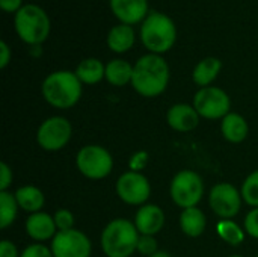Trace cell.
<instances>
[{"label":"cell","mask_w":258,"mask_h":257,"mask_svg":"<svg viewBox=\"0 0 258 257\" xmlns=\"http://www.w3.org/2000/svg\"><path fill=\"white\" fill-rule=\"evenodd\" d=\"M18 203L15 195L9 191H0V227L8 229L17 218L18 214Z\"/></svg>","instance_id":"cell-24"},{"label":"cell","mask_w":258,"mask_h":257,"mask_svg":"<svg viewBox=\"0 0 258 257\" xmlns=\"http://www.w3.org/2000/svg\"><path fill=\"white\" fill-rule=\"evenodd\" d=\"M240 194H242L243 201H245L248 206H251V208H258V170L257 171H254V173H251V174L245 179V182H243V185H242Z\"/></svg>","instance_id":"cell-26"},{"label":"cell","mask_w":258,"mask_h":257,"mask_svg":"<svg viewBox=\"0 0 258 257\" xmlns=\"http://www.w3.org/2000/svg\"><path fill=\"white\" fill-rule=\"evenodd\" d=\"M113 15L122 24H138L148 15V0H109Z\"/></svg>","instance_id":"cell-13"},{"label":"cell","mask_w":258,"mask_h":257,"mask_svg":"<svg viewBox=\"0 0 258 257\" xmlns=\"http://www.w3.org/2000/svg\"><path fill=\"white\" fill-rule=\"evenodd\" d=\"M166 123L175 132L186 133V132L194 130L198 126V123H200V114L190 105L177 103V105H174V106L169 108V111L166 114Z\"/></svg>","instance_id":"cell-15"},{"label":"cell","mask_w":258,"mask_h":257,"mask_svg":"<svg viewBox=\"0 0 258 257\" xmlns=\"http://www.w3.org/2000/svg\"><path fill=\"white\" fill-rule=\"evenodd\" d=\"M242 194L240 191L227 182L218 183L212 188L209 195V203L212 211L222 220L234 218L242 208Z\"/></svg>","instance_id":"cell-11"},{"label":"cell","mask_w":258,"mask_h":257,"mask_svg":"<svg viewBox=\"0 0 258 257\" xmlns=\"http://www.w3.org/2000/svg\"><path fill=\"white\" fill-rule=\"evenodd\" d=\"M77 170L91 180H101L112 173V155L101 145H85L76 156Z\"/></svg>","instance_id":"cell-7"},{"label":"cell","mask_w":258,"mask_h":257,"mask_svg":"<svg viewBox=\"0 0 258 257\" xmlns=\"http://www.w3.org/2000/svg\"><path fill=\"white\" fill-rule=\"evenodd\" d=\"M135 30L128 24L113 26L107 33V47L115 53H125L135 44Z\"/></svg>","instance_id":"cell-18"},{"label":"cell","mask_w":258,"mask_h":257,"mask_svg":"<svg viewBox=\"0 0 258 257\" xmlns=\"http://www.w3.org/2000/svg\"><path fill=\"white\" fill-rule=\"evenodd\" d=\"M177 39V27L172 18L163 12H150L141 26V41L150 53L162 55L172 48Z\"/></svg>","instance_id":"cell-4"},{"label":"cell","mask_w":258,"mask_h":257,"mask_svg":"<svg viewBox=\"0 0 258 257\" xmlns=\"http://www.w3.org/2000/svg\"><path fill=\"white\" fill-rule=\"evenodd\" d=\"M54 257H89L92 253V244L89 238L76 229L57 232L50 244Z\"/></svg>","instance_id":"cell-12"},{"label":"cell","mask_w":258,"mask_h":257,"mask_svg":"<svg viewBox=\"0 0 258 257\" xmlns=\"http://www.w3.org/2000/svg\"><path fill=\"white\" fill-rule=\"evenodd\" d=\"M221 132L228 142L239 144L246 139V136L249 133V126L242 115L230 112L227 117L222 118Z\"/></svg>","instance_id":"cell-17"},{"label":"cell","mask_w":258,"mask_h":257,"mask_svg":"<svg viewBox=\"0 0 258 257\" xmlns=\"http://www.w3.org/2000/svg\"><path fill=\"white\" fill-rule=\"evenodd\" d=\"M74 73L82 83L95 85L106 77V65H103V62L95 58H88L77 65Z\"/></svg>","instance_id":"cell-22"},{"label":"cell","mask_w":258,"mask_h":257,"mask_svg":"<svg viewBox=\"0 0 258 257\" xmlns=\"http://www.w3.org/2000/svg\"><path fill=\"white\" fill-rule=\"evenodd\" d=\"M135 226L141 235L156 236L165 224V214L157 204H144L135 215Z\"/></svg>","instance_id":"cell-14"},{"label":"cell","mask_w":258,"mask_h":257,"mask_svg":"<svg viewBox=\"0 0 258 257\" xmlns=\"http://www.w3.org/2000/svg\"><path fill=\"white\" fill-rule=\"evenodd\" d=\"M12 185V170L6 162L0 164V191H8Z\"/></svg>","instance_id":"cell-32"},{"label":"cell","mask_w":258,"mask_h":257,"mask_svg":"<svg viewBox=\"0 0 258 257\" xmlns=\"http://www.w3.org/2000/svg\"><path fill=\"white\" fill-rule=\"evenodd\" d=\"M147 164H148V153L144 150H139L135 155H132L130 161H128V168H130V171L141 173L142 170H145Z\"/></svg>","instance_id":"cell-30"},{"label":"cell","mask_w":258,"mask_h":257,"mask_svg":"<svg viewBox=\"0 0 258 257\" xmlns=\"http://www.w3.org/2000/svg\"><path fill=\"white\" fill-rule=\"evenodd\" d=\"M151 257H172L169 253H166V251H157L154 256H151Z\"/></svg>","instance_id":"cell-36"},{"label":"cell","mask_w":258,"mask_h":257,"mask_svg":"<svg viewBox=\"0 0 258 257\" xmlns=\"http://www.w3.org/2000/svg\"><path fill=\"white\" fill-rule=\"evenodd\" d=\"M116 195L130 206H144L151 195V185L142 173L127 171L119 176L115 185Z\"/></svg>","instance_id":"cell-10"},{"label":"cell","mask_w":258,"mask_h":257,"mask_svg":"<svg viewBox=\"0 0 258 257\" xmlns=\"http://www.w3.org/2000/svg\"><path fill=\"white\" fill-rule=\"evenodd\" d=\"M0 257H20L15 244L8 239H3L0 242Z\"/></svg>","instance_id":"cell-33"},{"label":"cell","mask_w":258,"mask_h":257,"mask_svg":"<svg viewBox=\"0 0 258 257\" xmlns=\"http://www.w3.org/2000/svg\"><path fill=\"white\" fill-rule=\"evenodd\" d=\"M53 218H54L57 232H65V230L74 229V215L68 209H59Z\"/></svg>","instance_id":"cell-27"},{"label":"cell","mask_w":258,"mask_h":257,"mask_svg":"<svg viewBox=\"0 0 258 257\" xmlns=\"http://www.w3.org/2000/svg\"><path fill=\"white\" fill-rule=\"evenodd\" d=\"M138 253H141L142 256H154L159 248H157V241L154 236H145V235H141L139 238V242H138Z\"/></svg>","instance_id":"cell-28"},{"label":"cell","mask_w":258,"mask_h":257,"mask_svg":"<svg viewBox=\"0 0 258 257\" xmlns=\"http://www.w3.org/2000/svg\"><path fill=\"white\" fill-rule=\"evenodd\" d=\"M133 65L124 59H113L106 64V80L113 86H125L132 83Z\"/></svg>","instance_id":"cell-23"},{"label":"cell","mask_w":258,"mask_h":257,"mask_svg":"<svg viewBox=\"0 0 258 257\" xmlns=\"http://www.w3.org/2000/svg\"><path fill=\"white\" fill-rule=\"evenodd\" d=\"M257 257H258V256H257Z\"/></svg>","instance_id":"cell-38"},{"label":"cell","mask_w":258,"mask_h":257,"mask_svg":"<svg viewBox=\"0 0 258 257\" xmlns=\"http://www.w3.org/2000/svg\"><path fill=\"white\" fill-rule=\"evenodd\" d=\"M20 257H54L51 253V248H48L44 244H32L26 247Z\"/></svg>","instance_id":"cell-29"},{"label":"cell","mask_w":258,"mask_h":257,"mask_svg":"<svg viewBox=\"0 0 258 257\" xmlns=\"http://www.w3.org/2000/svg\"><path fill=\"white\" fill-rule=\"evenodd\" d=\"M169 194L178 208H197L204 195V182L198 173L192 170H183L174 176L169 186Z\"/></svg>","instance_id":"cell-6"},{"label":"cell","mask_w":258,"mask_h":257,"mask_svg":"<svg viewBox=\"0 0 258 257\" xmlns=\"http://www.w3.org/2000/svg\"><path fill=\"white\" fill-rule=\"evenodd\" d=\"M216 232L219 238L230 245H240L245 241V230L233 220H221L216 224Z\"/></svg>","instance_id":"cell-25"},{"label":"cell","mask_w":258,"mask_h":257,"mask_svg":"<svg viewBox=\"0 0 258 257\" xmlns=\"http://www.w3.org/2000/svg\"><path fill=\"white\" fill-rule=\"evenodd\" d=\"M14 195H15V200H17L20 209H23L24 212H29V214L41 212V209L45 203V197H44L42 191L32 185L18 188Z\"/></svg>","instance_id":"cell-20"},{"label":"cell","mask_w":258,"mask_h":257,"mask_svg":"<svg viewBox=\"0 0 258 257\" xmlns=\"http://www.w3.org/2000/svg\"><path fill=\"white\" fill-rule=\"evenodd\" d=\"M194 108L200 117L206 120H218L230 114L231 100L224 89L218 86H206L195 94Z\"/></svg>","instance_id":"cell-8"},{"label":"cell","mask_w":258,"mask_h":257,"mask_svg":"<svg viewBox=\"0 0 258 257\" xmlns=\"http://www.w3.org/2000/svg\"><path fill=\"white\" fill-rule=\"evenodd\" d=\"M207 226L206 215L198 208H189L183 209L180 215V227L181 232L189 238H198L204 233Z\"/></svg>","instance_id":"cell-19"},{"label":"cell","mask_w":258,"mask_h":257,"mask_svg":"<svg viewBox=\"0 0 258 257\" xmlns=\"http://www.w3.org/2000/svg\"><path fill=\"white\" fill-rule=\"evenodd\" d=\"M0 8L8 14H17L23 8V0H0Z\"/></svg>","instance_id":"cell-34"},{"label":"cell","mask_w":258,"mask_h":257,"mask_svg":"<svg viewBox=\"0 0 258 257\" xmlns=\"http://www.w3.org/2000/svg\"><path fill=\"white\" fill-rule=\"evenodd\" d=\"M73 136V126L65 117H50L41 123L36 132V141L45 151L62 150Z\"/></svg>","instance_id":"cell-9"},{"label":"cell","mask_w":258,"mask_h":257,"mask_svg":"<svg viewBox=\"0 0 258 257\" xmlns=\"http://www.w3.org/2000/svg\"><path fill=\"white\" fill-rule=\"evenodd\" d=\"M245 232L251 236L258 239V208H254L248 212L245 217Z\"/></svg>","instance_id":"cell-31"},{"label":"cell","mask_w":258,"mask_h":257,"mask_svg":"<svg viewBox=\"0 0 258 257\" xmlns=\"http://www.w3.org/2000/svg\"><path fill=\"white\" fill-rule=\"evenodd\" d=\"M141 233L133 221L112 220L101 233V250L107 257H130L138 250Z\"/></svg>","instance_id":"cell-3"},{"label":"cell","mask_w":258,"mask_h":257,"mask_svg":"<svg viewBox=\"0 0 258 257\" xmlns=\"http://www.w3.org/2000/svg\"><path fill=\"white\" fill-rule=\"evenodd\" d=\"M230 257H242V256H230Z\"/></svg>","instance_id":"cell-37"},{"label":"cell","mask_w":258,"mask_h":257,"mask_svg":"<svg viewBox=\"0 0 258 257\" xmlns=\"http://www.w3.org/2000/svg\"><path fill=\"white\" fill-rule=\"evenodd\" d=\"M82 82L73 71L60 70L48 74L42 82L44 100L56 109H70L82 97Z\"/></svg>","instance_id":"cell-2"},{"label":"cell","mask_w":258,"mask_h":257,"mask_svg":"<svg viewBox=\"0 0 258 257\" xmlns=\"http://www.w3.org/2000/svg\"><path fill=\"white\" fill-rule=\"evenodd\" d=\"M26 232L29 238H32L35 242H44L48 239H53L57 233V227L54 223V218L45 212H36L30 214L26 220Z\"/></svg>","instance_id":"cell-16"},{"label":"cell","mask_w":258,"mask_h":257,"mask_svg":"<svg viewBox=\"0 0 258 257\" xmlns=\"http://www.w3.org/2000/svg\"><path fill=\"white\" fill-rule=\"evenodd\" d=\"M15 32L21 41L30 45L42 44L50 35V18L47 12L38 5L27 3L15 14Z\"/></svg>","instance_id":"cell-5"},{"label":"cell","mask_w":258,"mask_h":257,"mask_svg":"<svg viewBox=\"0 0 258 257\" xmlns=\"http://www.w3.org/2000/svg\"><path fill=\"white\" fill-rule=\"evenodd\" d=\"M11 61V50L5 41H0V68H6Z\"/></svg>","instance_id":"cell-35"},{"label":"cell","mask_w":258,"mask_h":257,"mask_svg":"<svg viewBox=\"0 0 258 257\" xmlns=\"http://www.w3.org/2000/svg\"><path fill=\"white\" fill-rule=\"evenodd\" d=\"M221 68H222V62L218 58L209 56L197 64V67L194 68V73H192V79L201 88L210 86V83L221 73Z\"/></svg>","instance_id":"cell-21"},{"label":"cell","mask_w":258,"mask_h":257,"mask_svg":"<svg viewBox=\"0 0 258 257\" xmlns=\"http://www.w3.org/2000/svg\"><path fill=\"white\" fill-rule=\"evenodd\" d=\"M169 83L168 62L154 53L144 55L133 65L132 86L135 91L147 98L160 95Z\"/></svg>","instance_id":"cell-1"}]
</instances>
